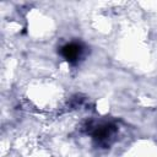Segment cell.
Masks as SVG:
<instances>
[{"instance_id": "1", "label": "cell", "mask_w": 157, "mask_h": 157, "mask_svg": "<svg viewBox=\"0 0 157 157\" xmlns=\"http://www.w3.org/2000/svg\"><path fill=\"white\" fill-rule=\"evenodd\" d=\"M61 53H63V55L65 56L66 60L74 61V60H76L80 56V54H81V47L78 44H76V43H70V44H67V45H65L63 48Z\"/></svg>"}]
</instances>
